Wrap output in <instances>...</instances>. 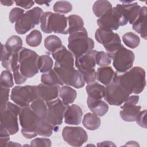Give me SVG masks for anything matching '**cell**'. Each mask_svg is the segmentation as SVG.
Instances as JSON below:
<instances>
[{"mask_svg": "<svg viewBox=\"0 0 147 147\" xmlns=\"http://www.w3.org/2000/svg\"><path fill=\"white\" fill-rule=\"evenodd\" d=\"M115 78L121 86L130 94L141 93L146 85L145 71L141 67H134L119 75L115 72Z\"/></svg>", "mask_w": 147, "mask_h": 147, "instance_id": "6da1fadb", "label": "cell"}, {"mask_svg": "<svg viewBox=\"0 0 147 147\" xmlns=\"http://www.w3.org/2000/svg\"><path fill=\"white\" fill-rule=\"evenodd\" d=\"M68 41V48L75 59L94 48V42L88 37L87 32L84 28L70 34Z\"/></svg>", "mask_w": 147, "mask_h": 147, "instance_id": "7a4b0ae2", "label": "cell"}, {"mask_svg": "<svg viewBox=\"0 0 147 147\" xmlns=\"http://www.w3.org/2000/svg\"><path fill=\"white\" fill-rule=\"evenodd\" d=\"M40 28L45 33L65 34L67 29V17L63 14L47 11L43 13L40 20Z\"/></svg>", "mask_w": 147, "mask_h": 147, "instance_id": "3957f363", "label": "cell"}, {"mask_svg": "<svg viewBox=\"0 0 147 147\" xmlns=\"http://www.w3.org/2000/svg\"><path fill=\"white\" fill-rule=\"evenodd\" d=\"M38 55L34 51L22 48L18 52V63L21 73L26 78L38 72Z\"/></svg>", "mask_w": 147, "mask_h": 147, "instance_id": "277c9868", "label": "cell"}, {"mask_svg": "<svg viewBox=\"0 0 147 147\" xmlns=\"http://www.w3.org/2000/svg\"><path fill=\"white\" fill-rule=\"evenodd\" d=\"M96 52L92 49L75 59V66L82 74L85 83L88 84L95 82L96 79L95 67Z\"/></svg>", "mask_w": 147, "mask_h": 147, "instance_id": "5b68a950", "label": "cell"}, {"mask_svg": "<svg viewBox=\"0 0 147 147\" xmlns=\"http://www.w3.org/2000/svg\"><path fill=\"white\" fill-rule=\"evenodd\" d=\"M19 120L22 127L21 133L25 138L30 139L38 135L37 128L40 119L29 106L21 107Z\"/></svg>", "mask_w": 147, "mask_h": 147, "instance_id": "8992f818", "label": "cell"}, {"mask_svg": "<svg viewBox=\"0 0 147 147\" xmlns=\"http://www.w3.org/2000/svg\"><path fill=\"white\" fill-rule=\"evenodd\" d=\"M44 12L39 7H35L26 11L17 21L15 30L18 34H24L38 25Z\"/></svg>", "mask_w": 147, "mask_h": 147, "instance_id": "52a82bcc", "label": "cell"}, {"mask_svg": "<svg viewBox=\"0 0 147 147\" xmlns=\"http://www.w3.org/2000/svg\"><path fill=\"white\" fill-rule=\"evenodd\" d=\"M38 98L37 86H17L14 87L11 92L10 99L21 107L29 106L36 99Z\"/></svg>", "mask_w": 147, "mask_h": 147, "instance_id": "ba28073f", "label": "cell"}, {"mask_svg": "<svg viewBox=\"0 0 147 147\" xmlns=\"http://www.w3.org/2000/svg\"><path fill=\"white\" fill-rule=\"evenodd\" d=\"M21 110V107L8 102L6 108L0 111L1 124L9 132L10 135L16 134L19 130L18 115Z\"/></svg>", "mask_w": 147, "mask_h": 147, "instance_id": "9c48e42d", "label": "cell"}, {"mask_svg": "<svg viewBox=\"0 0 147 147\" xmlns=\"http://www.w3.org/2000/svg\"><path fill=\"white\" fill-rule=\"evenodd\" d=\"M108 55L113 60V65L119 73H124L133 66L134 54L131 51L126 48L122 45L116 51L108 53Z\"/></svg>", "mask_w": 147, "mask_h": 147, "instance_id": "30bf717a", "label": "cell"}, {"mask_svg": "<svg viewBox=\"0 0 147 147\" xmlns=\"http://www.w3.org/2000/svg\"><path fill=\"white\" fill-rule=\"evenodd\" d=\"M130 94L124 90L117 82L115 72L112 81L105 87V100L110 105L120 106L129 96Z\"/></svg>", "mask_w": 147, "mask_h": 147, "instance_id": "8fae6325", "label": "cell"}, {"mask_svg": "<svg viewBox=\"0 0 147 147\" xmlns=\"http://www.w3.org/2000/svg\"><path fill=\"white\" fill-rule=\"evenodd\" d=\"M127 22L115 7L108 10L97 20L99 28L112 31L117 30L120 26L126 25Z\"/></svg>", "mask_w": 147, "mask_h": 147, "instance_id": "7c38bea8", "label": "cell"}, {"mask_svg": "<svg viewBox=\"0 0 147 147\" xmlns=\"http://www.w3.org/2000/svg\"><path fill=\"white\" fill-rule=\"evenodd\" d=\"M47 105V113L45 119L51 124L54 130L56 131L58 126L63 122V119L67 106L59 98L46 102Z\"/></svg>", "mask_w": 147, "mask_h": 147, "instance_id": "4fadbf2b", "label": "cell"}, {"mask_svg": "<svg viewBox=\"0 0 147 147\" xmlns=\"http://www.w3.org/2000/svg\"><path fill=\"white\" fill-rule=\"evenodd\" d=\"M53 69L63 84L71 86L76 88H80L84 86L85 82L82 74L74 67L63 68L55 64Z\"/></svg>", "mask_w": 147, "mask_h": 147, "instance_id": "5bb4252c", "label": "cell"}, {"mask_svg": "<svg viewBox=\"0 0 147 147\" xmlns=\"http://www.w3.org/2000/svg\"><path fill=\"white\" fill-rule=\"evenodd\" d=\"M95 38L99 43L103 45L108 53L116 51L122 45L119 35L111 30L98 28L95 32Z\"/></svg>", "mask_w": 147, "mask_h": 147, "instance_id": "9a60e30c", "label": "cell"}, {"mask_svg": "<svg viewBox=\"0 0 147 147\" xmlns=\"http://www.w3.org/2000/svg\"><path fill=\"white\" fill-rule=\"evenodd\" d=\"M63 140L72 146H81L88 140L86 131L81 127L65 126L62 130Z\"/></svg>", "mask_w": 147, "mask_h": 147, "instance_id": "2e32d148", "label": "cell"}, {"mask_svg": "<svg viewBox=\"0 0 147 147\" xmlns=\"http://www.w3.org/2000/svg\"><path fill=\"white\" fill-rule=\"evenodd\" d=\"M53 59L56 60L55 64L63 68L74 67V56L72 53L62 45L60 48L52 53Z\"/></svg>", "mask_w": 147, "mask_h": 147, "instance_id": "e0dca14e", "label": "cell"}, {"mask_svg": "<svg viewBox=\"0 0 147 147\" xmlns=\"http://www.w3.org/2000/svg\"><path fill=\"white\" fill-rule=\"evenodd\" d=\"M115 7L130 24L133 25L139 16L141 6L137 2L117 4Z\"/></svg>", "mask_w": 147, "mask_h": 147, "instance_id": "ac0fdd59", "label": "cell"}, {"mask_svg": "<svg viewBox=\"0 0 147 147\" xmlns=\"http://www.w3.org/2000/svg\"><path fill=\"white\" fill-rule=\"evenodd\" d=\"M60 87L59 85H48L40 83L37 86V92L38 98L45 102L56 99L59 95Z\"/></svg>", "mask_w": 147, "mask_h": 147, "instance_id": "d6986e66", "label": "cell"}, {"mask_svg": "<svg viewBox=\"0 0 147 147\" xmlns=\"http://www.w3.org/2000/svg\"><path fill=\"white\" fill-rule=\"evenodd\" d=\"M83 112L82 109L77 105L68 106L64 112V122L65 123L78 125L81 122Z\"/></svg>", "mask_w": 147, "mask_h": 147, "instance_id": "ffe728a7", "label": "cell"}, {"mask_svg": "<svg viewBox=\"0 0 147 147\" xmlns=\"http://www.w3.org/2000/svg\"><path fill=\"white\" fill-rule=\"evenodd\" d=\"M146 7H141L139 16L132 26V28L145 40H146Z\"/></svg>", "mask_w": 147, "mask_h": 147, "instance_id": "44dd1931", "label": "cell"}, {"mask_svg": "<svg viewBox=\"0 0 147 147\" xmlns=\"http://www.w3.org/2000/svg\"><path fill=\"white\" fill-rule=\"evenodd\" d=\"M87 104L90 110L99 117L105 115L109 110L108 105L102 99H95L88 96Z\"/></svg>", "mask_w": 147, "mask_h": 147, "instance_id": "7402d4cb", "label": "cell"}, {"mask_svg": "<svg viewBox=\"0 0 147 147\" xmlns=\"http://www.w3.org/2000/svg\"><path fill=\"white\" fill-rule=\"evenodd\" d=\"M86 90L88 96L95 99H102L105 94V87L96 82L88 83Z\"/></svg>", "mask_w": 147, "mask_h": 147, "instance_id": "603a6c76", "label": "cell"}, {"mask_svg": "<svg viewBox=\"0 0 147 147\" xmlns=\"http://www.w3.org/2000/svg\"><path fill=\"white\" fill-rule=\"evenodd\" d=\"M115 72L111 67H101L98 68L96 79L101 83L107 85L113 80Z\"/></svg>", "mask_w": 147, "mask_h": 147, "instance_id": "cb8c5ba5", "label": "cell"}, {"mask_svg": "<svg viewBox=\"0 0 147 147\" xmlns=\"http://www.w3.org/2000/svg\"><path fill=\"white\" fill-rule=\"evenodd\" d=\"M68 27L67 28L65 34H71L84 28V22L82 18L78 15H70L67 17Z\"/></svg>", "mask_w": 147, "mask_h": 147, "instance_id": "d4e9b609", "label": "cell"}, {"mask_svg": "<svg viewBox=\"0 0 147 147\" xmlns=\"http://www.w3.org/2000/svg\"><path fill=\"white\" fill-rule=\"evenodd\" d=\"M77 93L76 90L68 86H64L60 88L59 96L63 103L67 106L72 103L76 98Z\"/></svg>", "mask_w": 147, "mask_h": 147, "instance_id": "484cf974", "label": "cell"}, {"mask_svg": "<svg viewBox=\"0 0 147 147\" xmlns=\"http://www.w3.org/2000/svg\"><path fill=\"white\" fill-rule=\"evenodd\" d=\"M29 106L40 119L45 118L47 113V105L44 100L37 98L30 103Z\"/></svg>", "mask_w": 147, "mask_h": 147, "instance_id": "4316f807", "label": "cell"}, {"mask_svg": "<svg viewBox=\"0 0 147 147\" xmlns=\"http://www.w3.org/2000/svg\"><path fill=\"white\" fill-rule=\"evenodd\" d=\"M140 106H133L122 109L120 111L121 118L126 122L135 121L139 113L141 111Z\"/></svg>", "mask_w": 147, "mask_h": 147, "instance_id": "83f0119b", "label": "cell"}, {"mask_svg": "<svg viewBox=\"0 0 147 147\" xmlns=\"http://www.w3.org/2000/svg\"><path fill=\"white\" fill-rule=\"evenodd\" d=\"M82 123L83 126L90 130L98 129L100 125V118L94 113H87L83 118Z\"/></svg>", "mask_w": 147, "mask_h": 147, "instance_id": "f1b7e54d", "label": "cell"}, {"mask_svg": "<svg viewBox=\"0 0 147 147\" xmlns=\"http://www.w3.org/2000/svg\"><path fill=\"white\" fill-rule=\"evenodd\" d=\"M22 40L20 37L13 35L10 37L5 43L7 51L11 53H18L22 48Z\"/></svg>", "mask_w": 147, "mask_h": 147, "instance_id": "f546056e", "label": "cell"}, {"mask_svg": "<svg viewBox=\"0 0 147 147\" xmlns=\"http://www.w3.org/2000/svg\"><path fill=\"white\" fill-rule=\"evenodd\" d=\"M111 3L107 0L96 1L93 5L92 11L95 16L100 17L112 8Z\"/></svg>", "mask_w": 147, "mask_h": 147, "instance_id": "4dcf8cb0", "label": "cell"}, {"mask_svg": "<svg viewBox=\"0 0 147 147\" xmlns=\"http://www.w3.org/2000/svg\"><path fill=\"white\" fill-rule=\"evenodd\" d=\"M41 82L42 83L48 85L63 86L64 84L54 69H51L46 73H44L41 76Z\"/></svg>", "mask_w": 147, "mask_h": 147, "instance_id": "1f68e13d", "label": "cell"}, {"mask_svg": "<svg viewBox=\"0 0 147 147\" xmlns=\"http://www.w3.org/2000/svg\"><path fill=\"white\" fill-rule=\"evenodd\" d=\"M45 48L52 53L62 46L61 40L55 35H50L46 37L44 41Z\"/></svg>", "mask_w": 147, "mask_h": 147, "instance_id": "d6a6232c", "label": "cell"}, {"mask_svg": "<svg viewBox=\"0 0 147 147\" xmlns=\"http://www.w3.org/2000/svg\"><path fill=\"white\" fill-rule=\"evenodd\" d=\"M53 130H54L53 126L45 119L40 120L37 128L38 135L44 137H50L52 134Z\"/></svg>", "mask_w": 147, "mask_h": 147, "instance_id": "836d02e7", "label": "cell"}, {"mask_svg": "<svg viewBox=\"0 0 147 147\" xmlns=\"http://www.w3.org/2000/svg\"><path fill=\"white\" fill-rule=\"evenodd\" d=\"M53 61L52 58L48 55H42L39 56L38 69L42 73H46L52 69Z\"/></svg>", "mask_w": 147, "mask_h": 147, "instance_id": "e575fe53", "label": "cell"}, {"mask_svg": "<svg viewBox=\"0 0 147 147\" xmlns=\"http://www.w3.org/2000/svg\"><path fill=\"white\" fill-rule=\"evenodd\" d=\"M122 40L127 47L131 49L137 48L140 42V37L133 32H127L124 34L122 36Z\"/></svg>", "mask_w": 147, "mask_h": 147, "instance_id": "d590c367", "label": "cell"}, {"mask_svg": "<svg viewBox=\"0 0 147 147\" xmlns=\"http://www.w3.org/2000/svg\"><path fill=\"white\" fill-rule=\"evenodd\" d=\"M25 40L29 46L32 47H38L41 42V33L38 30H33L26 37Z\"/></svg>", "mask_w": 147, "mask_h": 147, "instance_id": "8d00e7d4", "label": "cell"}, {"mask_svg": "<svg viewBox=\"0 0 147 147\" xmlns=\"http://www.w3.org/2000/svg\"><path fill=\"white\" fill-rule=\"evenodd\" d=\"M14 85L13 75L9 70L3 71L1 75L0 87L10 88Z\"/></svg>", "mask_w": 147, "mask_h": 147, "instance_id": "74e56055", "label": "cell"}, {"mask_svg": "<svg viewBox=\"0 0 147 147\" xmlns=\"http://www.w3.org/2000/svg\"><path fill=\"white\" fill-rule=\"evenodd\" d=\"M53 9L55 12L59 13H67L72 9L71 3L67 1H57L53 5Z\"/></svg>", "mask_w": 147, "mask_h": 147, "instance_id": "f35d334b", "label": "cell"}, {"mask_svg": "<svg viewBox=\"0 0 147 147\" xmlns=\"http://www.w3.org/2000/svg\"><path fill=\"white\" fill-rule=\"evenodd\" d=\"M95 62L100 67H106L111 64V59L107 52L97 51L95 55Z\"/></svg>", "mask_w": 147, "mask_h": 147, "instance_id": "ab89813d", "label": "cell"}, {"mask_svg": "<svg viewBox=\"0 0 147 147\" xmlns=\"http://www.w3.org/2000/svg\"><path fill=\"white\" fill-rule=\"evenodd\" d=\"M1 92V103H0V111L3 110L8 103L10 88L0 87Z\"/></svg>", "mask_w": 147, "mask_h": 147, "instance_id": "60d3db41", "label": "cell"}, {"mask_svg": "<svg viewBox=\"0 0 147 147\" xmlns=\"http://www.w3.org/2000/svg\"><path fill=\"white\" fill-rule=\"evenodd\" d=\"M24 14V10L18 7H14L12 9L9 15V20L11 24L16 22Z\"/></svg>", "mask_w": 147, "mask_h": 147, "instance_id": "b9f144b4", "label": "cell"}, {"mask_svg": "<svg viewBox=\"0 0 147 147\" xmlns=\"http://www.w3.org/2000/svg\"><path fill=\"white\" fill-rule=\"evenodd\" d=\"M10 133L2 125H0V146H6L10 140Z\"/></svg>", "mask_w": 147, "mask_h": 147, "instance_id": "7bdbcfd3", "label": "cell"}, {"mask_svg": "<svg viewBox=\"0 0 147 147\" xmlns=\"http://www.w3.org/2000/svg\"><path fill=\"white\" fill-rule=\"evenodd\" d=\"M51 141L49 138H36L30 142V146H51Z\"/></svg>", "mask_w": 147, "mask_h": 147, "instance_id": "ee69618b", "label": "cell"}, {"mask_svg": "<svg viewBox=\"0 0 147 147\" xmlns=\"http://www.w3.org/2000/svg\"><path fill=\"white\" fill-rule=\"evenodd\" d=\"M13 76H14V79L16 84H21L25 82L26 80V78L20 72V67H19V64L18 65L13 69Z\"/></svg>", "mask_w": 147, "mask_h": 147, "instance_id": "f6af8a7d", "label": "cell"}, {"mask_svg": "<svg viewBox=\"0 0 147 147\" xmlns=\"http://www.w3.org/2000/svg\"><path fill=\"white\" fill-rule=\"evenodd\" d=\"M146 110H144L143 111L139 113L136 121L137 123L141 127L145 129L146 128Z\"/></svg>", "mask_w": 147, "mask_h": 147, "instance_id": "bcb514c9", "label": "cell"}, {"mask_svg": "<svg viewBox=\"0 0 147 147\" xmlns=\"http://www.w3.org/2000/svg\"><path fill=\"white\" fill-rule=\"evenodd\" d=\"M139 100V96L137 95H131L129 96L128 98L125 100L124 104L121 106V109L135 106Z\"/></svg>", "mask_w": 147, "mask_h": 147, "instance_id": "7dc6e473", "label": "cell"}, {"mask_svg": "<svg viewBox=\"0 0 147 147\" xmlns=\"http://www.w3.org/2000/svg\"><path fill=\"white\" fill-rule=\"evenodd\" d=\"M15 3L17 6L22 7L24 9H28L32 7L34 5V2L33 1H16Z\"/></svg>", "mask_w": 147, "mask_h": 147, "instance_id": "c3c4849f", "label": "cell"}, {"mask_svg": "<svg viewBox=\"0 0 147 147\" xmlns=\"http://www.w3.org/2000/svg\"><path fill=\"white\" fill-rule=\"evenodd\" d=\"M1 3L2 5H4V6H11L13 3H14V1H7V0H2L1 1Z\"/></svg>", "mask_w": 147, "mask_h": 147, "instance_id": "681fc988", "label": "cell"}, {"mask_svg": "<svg viewBox=\"0 0 147 147\" xmlns=\"http://www.w3.org/2000/svg\"><path fill=\"white\" fill-rule=\"evenodd\" d=\"M21 146L20 144H18L17 143H14L13 142H8L7 144H6V146Z\"/></svg>", "mask_w": 147, "mask_h": 147, "instance_id": "f907efd6", "label": "cell"}, {"mask_svg": "<svg viewBox=\"0 0 147 147\" xmlns=\"http://www.w3.org/2000/svg\"><path fill=\"white\" fill-rule=\"evenodd\" d=\"M36 2L37 3H38V4H39V5H43V4H47V5L48 6L49 5V2H51V1H48V2H47V1H36Z\"/></svg>", "mask_w": 147, "mask_h": 147, "instance_id": "816d5d0a", "label": "cell"}]
</instances>
